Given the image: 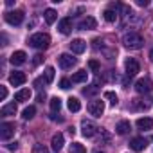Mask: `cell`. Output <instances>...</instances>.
<instances>
[{"label":"cell","instance_id":"7","mask_svg":"<svg viewBox=\"0 0 153 153\" xmlns=\"http://www.w3.org/2000/svg\"><path fill=\"white\" fill-rule=\"evenodd\" d=\"M58 65L61 68H72L76 65V58H72V54H59L58 56Z\"/></svg>","mask_w":153,"mask_h":153},{"label":"cell","instance_id":"28","mask_svg":"<svg viewBox=\"0 0 153 153\" xmlns=\"http://www.w3.org/2000/svg\"><path fill=\"white\" fill-rule=\"evenodd\" d=\"M70 153H87V149H85V146L79 144V142H72V146H70Z\"/></svg>","mask_w":153,"mask_h":153},{"label":"cell","instance_id":"17","mask_svg":"<svg viewBox=\"0 0 153 153\" xmlns=\"http://www.w3.org/2000/svg\"><path fill=\"white\" fill-rule=\"evenodd\" d=\"M88 79V72L87 70H78L76 74H72V83H85Z\"/></svg>","mask_w":153,"mask_h":153},{"label":"cell","instance_id":"42","mask_svg":"<svg viewBox=\"0 0 153 153\" xmlns=\"http://www.w3.org/2000/svg\"><path fill=\"white\" fill-rule=\"evenodd\" d=\"M94 153H105V151H99V149H96V151H94Z\"/></svg>","mask_w":153,"mask_h":153},{"label":"cell","instance_id":"6","mask_svg":"<svg viewBox=\"0 0 153 153\" xmlns=\"http://www.w3.org/2000/svg\"><path fill=\"white\" fill-rule=\"evenodd\" d=\"M15 135V123H2L0 124V137L4 140L11 139Z\"/></svg>","mask_w":153,"mask_h":153},{"label":"cell","instance_id":"29","mask_svg":"<svg viewBox=\"0 0 153 153\" xmlns=\"http://www.w3.org/2000/svg\"><path fill=\"white\" fill-rule=\"evenodd\" d=\"M105 97H106V99H108L114 106L119 103V97H117V94H115V92H110V90H108V92H105Z\"/></svg>","mask_w":153,"mask_h":153},{"label":"cell","instance_id":"38","mask_svg":"<svg viewBox=\"0 0 153 153\" xmlns=\"http://www.w3.org/2000/svg\"><path fill=\"white\" fill-rule=\"evenodd\" d=\"M149 2H148V0H137V6H140V7H146Z\"/></svg>","mask_w":153,"mask_h":153},{"label":"cell","instance_id":"18","mask_svg":"<svg viewBox=\"0 0 153 153\" xmlns=\"http://www.w3.org/2000/svg\"><path fill=\"white\" fill-rule=\"evenodd\" d=\"M96 25H97L96 18H94V16H87V18L79 24V29H83V31H87V29H96Z\"/></svg>","mask_w":153,"mask_h":153},{"label":"cell","instance_id":"22","mask_svg":"<svg viewBox=\"0 0 153 153\" xmlns=\"http://www.w3.org/2000/svg\"><path fill=\"white\" fill-rule=\"evenodd\" d=\"M29 97H31V90L29 88H22V90H18L15 94V99L16 101H27Z\"/></svg>","mask_w":153,"mask_h":153},{"label":"cell","instance_id":"26","mask_svg":"<svg viewBox=\"0 0 153 153\" xmlns=\"http://www.w3.org/2000/svg\"><path fill=\"white\" fill-rule=\"evenodd\" d=\"M131 108L133 110H148V105L142 99H133L131 101Z\"/></svg>","mask_w":153,"mask_h":153},{"label":"cell","instance_id":"1","mask_svg":"<svg viewBox=\"0 0 153 153\" xmlns=\"http://www.w3.org/2000/svg\"><path fill=\"white\" fill-rule=\"evenodd\" d=\"M29 45L34 47V49H38V51H45L51 45V36L45 34V33H36V34H33L29 38Z\"/></svg>","mask_w":153,"mask_h":153},{"label":"cell","instance_id":"31","mask_svg":"<svg viewBox=\"0 0 153 153\" xmlns=\"http://www.w3.org/2000/svg\"><path fill=\"white\" fill-rule=\"evenodd\" d=\"M33 153H49V149H47L43 144H36L34 149H33Z\"/></svg>","mask_w":153,"mask_h":153},{"label":"cell","instance_id":"40","mask_svg":"<svg viewBox=\"0 0 153 153\" xmlns=\"http://www.w3.org/2000/svg\"><path fill=\"white\" fill-rule=\"evenodd\" d=\"M68 133H70V135H74V133H76V128H74V126H70V128H68Z\"/></svg>","mask_w":153,"mask_h":153},{"label":"cell","instance_id":"4","mask_svg":"<svg viewBox=\"0 0 153 153\" xmlns=\"http://www.w3.org/2000/svg\"><path fill=\"white\" fill-rule=\"evenodd\" d=\"M88 112H90V115H94V117H101L103 115V112H105V103L103 101H99V99H94V101H90L88 103Z\"/></svg>","mask_w":153,"mask_h":153},{"label":"cell","instance_id":"8","mask_svg":"<svg viewBox=\"0 0 153 153\" xmlns=\"http://www.w3.org/2000/svg\"><path fill=\"white\" fill-rule=\"evenodd\" d=\"M135 90H137L139 94H148V92H151V90H153V83H151V79H148V78L139 79V81L135 83Z\"/></svg>","mask_w":153,"mask_h":153},{"label":"cell","instance_id":"27","mask_svg":"<svg viewBox=\"0 0 153 153\" xmlns=\"http://www.w3.org/2000/svg\"><path fill=\"white\" fill-rule=\"evenodd\" d=\"M34 114H36V108H34V106H27V108L24 110L22 117H24L25 121H29V119H33V117H34Z\"/></svg>","mask_w":153,"mask_h":153},{"label":"cell","instance_id":"33","mask_svg":"<svg viewBox=\"0 0 153 153\" xmlns=\"http://www.w3.org/2000/svg\"><path fill=\"white\" fill-rule=\"evenodd\" d=\"M88 67H90L94 72H99V63H97L96 59H90V61H88Z\"/></svg>","mask_w":153,"mask_h":153},{"label":"cell","instance_id":"30","mask_svg":"<svg viewBox=\"0 0 153 153\" xmlns=\"http://www.w3.org/2000/svg\"><path fill=\"white\" fill-rule=\"evenodd\" d=\"M52 79H54V68L52 67H47L45 68V83L49 85V83H52Z\"/></svg>","mask_w":153,"mask_h":153},{"label":"cell","instance_id":"34","mask_svg":"<svg viewBox=\"0 0 153 153\" xmlns=\"http://www.w3.org/2000/svg\"><path fill=\"white\" fill-rule=\"evenodd\" d=\"M70 83H72V81H68V79H61V81H59V87H61L63 90H67V88H70Z\"/></svg>","mask_w":153,"mask_h":153},{"label":"cell","instance_id":"37","mask_svg":"<svg viewBox=\"0 0 153 153\" xmlns=\"http://www.w3.org/2000/svg\"><path fill=\"white\" fill-rule=\"evenodd\" d=\"M16 148H18V142H9L7 144V149H11V151H15Z\"/></svg>","mask_w":153,"mask_h":153},{"label":"cell","instance_id":"19","mask_svg":"<svg viewBox=\"0 0 153 153\" xmlns=\"http://www.w3.org/2000/svg\"><path fill=\"white\" fill-rule=\"evenodd\" d=\"M67 106H68V110H70V112H79V110H81V103H79V99H78V97H68Z\"/></svg>","mask_w":153,"mask_h":153},{"label":"cell","instance_id":"3","mask_svg":"<svg viewBox=\"0 0 153 153\" xmlns=\"http://www.w3.org/2000/svg\"><path fill=\"white\" fill-rule=\"evenodd\" d=\"M4 18H6V22L11 24V25H20V24L24 22V11H20V9H16V11H7V13L4 15Z\"/></svg>","mask_w":153,"mask_h":153},{"label":"cell","instance_id":"14","mask_svg":"<svg viewBox=\"0 0 153 153\" xmlns=\"http://www.w3.org/2000/svg\"><path fill=\"white\" fill-rule=\"evenodd\" d=\"M63 142H65L63 133H59V131H58V133H54V135H52V142H51V144H52V149H54L56 153H58V151H61Z\"/></svg>","mask_w":153,"mask_h":153},{"label":"cell","instance_id":"21","mask_svg":"<svg viewBox=\"0 0 153 153\" xmlns=\"http://www.w3.org/2000/svg\"><path fill=\"white\" fill-rule=\"evenodd\" d=\"M15 114H16V105H15V103H9V105L2 106V110H0V115H4V117L15 115Z\"/></svg>","mask_w":153,"mask_h":153},{"label":"cell","instance_id":"5","mask_svg":"<svg viewBox=\"0 0 153 153\" xmlns=\"http://www.w3.org/2000/svg\"><path fill=\"white\" fill-rule=\"evenodd\" d=\"M124 67H126V76H128V78H133V76L140 70V65H139V61L135 58H128Z\"/></svg>","mask_w":153,"mask_h":153},{"label":"cell","instance_id":"13","mask_svg":"<svg viewBox=\"0 0 153 153\" xmlns=\"http://www.w3.org/2000/svg\"><path fill=\"white\" fill-rule=\"evenodd\" d=\"M58 31L61 33V34H68L70 31H72V18H61L59 20V24H58Z\"/></svg>","mask_w":153,"mask_h":153},{"label":"cell","instance_id":"11","mask_svg":"<svg viewBox=\"0 0 153 153\" xmlns=\"http://www.w3.org/2000/svg\"><path fill=\"white\" fill-rule=\"evenodd\" d=\"M25 79H27V76H25L24 72H13V74L9 76V83H11L13 87H20V85H24Z\"/></svg>","mask_w":153,"mask_h":153},{"label":"cell","instance_id":"39","mask_svg":"<svg viewBox=\"0 0 153 153\" xmlns=\"http://www.w3.org/2000/svg\"><path fill=\"white\" fill-rule=\"evenodd\" d=\"M36 99H38V101H42V103H43V99H45V92H40V94H38V97H36Z\"/></svg>","mask_w":153,"mask_h":153},{"label":"cell","instance_id":"16","mask_svg":"<svg viewBox=\"0 0 153 153\" xmlns=\"http://www.w3.org/2000/svg\"><path fill=\"white\" fill-rule=\"evenodd\" d=\"M137 128L139 130H151L153 128V119L151 117H140V119H137Z\"/></svg>","mask_w":153,"mask_h":153},{"label":"cell","instance_id":"12","mask_svg":"<svg viewBox=\"0 0 153 153\" xmlns=\"http://www.w3.org/2000/svg\"><path fill=\"white\" fill-rule=\"evenodd\" d=\"M85 49H87V42H83V40H79V38L70 42V51H72L74 54H83Z\"/></svg>","mask_w":153,"mask_h":153},{"label":"cell","instance_id":"10","mask_svg":"<svg viewBox=\"0 0 153 153\" xmlns=\"http://www.w3.org/2000/svg\"><path fill=\"white\" fill-rule=\"evenodd\" d=\"M81 130H83V135L85 137H94L96 135V131H97V126L94 124V123H90V121H83L81 123Z\"/></svg>","mask_w":153,"mask_h":153},{"label":"cell","instance_id":"15","mask_svg":"<svg viewBox=\"0 0 153 153\" xmlns=\"http://www.w3.org/2000/svg\"><path fill=\"white\" fill-rule=\"evenodd\" d=\"M25 58H27V54L24 51H16V52H13V56L9 58V61L13 65H22V63H25Z\"/></svg>","mask_w":153,"mask_h":153},{"label":"cell","instance_id":"20","mask_svg":"<svg viewBox=\"0 0 153 153\" xmlns=\"http://www.w3.org/2000/svg\"><path fill=\"white\" fill-rule=\"evenodd\" d=\"M130 130H131V124H130L128 121H121V123L115 126V131H117L119 135H126Z\"/></svg>","mask_w":153,"mask_h":153},{"label":"cell","instance_id":"32","mask_svg":"<svg viewBox=\"0 0 153 153\" xmlns=\"http://www.w3.org/2000/svg\"><path fill=\"white\" fill-rule=\"evenodd\" d=\"M96 92H97V87H96V85H92V87H88V88H85V90H83V94H85V96H94Z\"/></svg>","mask_w":153,"mask_h":153},{"label":"cell","instance_id":"41","mask_svg":"<svg viewBox=\"0 0 153 153\" xmlns=\"http://www.w3.org/2000/svg\"><path fill=\"white\" fill-rule=\"evenodd\" d=\"M149 59L153 61V47H151V51H149Z\"/></svg>","mask_w":153,"mask_h":153},{"label":"cell","instance_id":"36","mask_svg":"<svg viewBox=\"0 0 153 153\" xmlns=\"http://www.w3.org/2000/svg\"><path fill=\"white\" fill-rule=\"evenodd\" d=\"M42 61H43V56H42V54H36V56H34V59H33V65L36 67V65H40Z\"/></svg>","mask_w":153,"mask_h":153},{"label":"cell","instance_id":"25","mask_svg":"<svg viewBox=\"0 0 153 153\" xmlns=\"http://www.w3.org/2000/svg\"><path fill=\"white\" fill-rule=\"evenodd\" d=\"M51 110H52V114H56V112L61 110V99L59 97H52L51 99Z\"/></svg>","mask_w":153,"mask_h":153},{"label":"cell","instance_id":"2","mask_svg":"<svg viewBox=\"0 0 153 153\" xmlns=\"http://www.w3.org/2000/svg\"><path fill=\"white\" fill-rule=\"evenodd\" d=\"M123 43L128 49H140L142 43H144V40H142V36L139 33H128V34L123 36Z\"/></svg>","mask_w":153,"mask_h":153},{"label":"cell","instance_id":"35","mask_svg":"<svg viewBox=\"0 0 153 153\" xmlns=\"http://www.w3.org/2000/svg\"><path fill=\"white\" fill-rule=\"evenodd\" d=\"M6 97H7V88H6V87H2V85H0V99L4 101Z\"/></svg>","mask_w":153,"mask_h":153},{"label":"cell","instance_id":"23","mask_svg":"<svg viewBox=\"0 0 153 153\" xmlns=\"http://www.w3.org/2000/svg\"><path fill=\"white\" fill-rule=\"evenodd\" d=\"M43 16H45V22L51 25V24H54V22H56V18H58V13H56L54 9H45V15H43Z\"/></svg>","mask_w":153,"mask_h":153},{"label":"cell","instance_id":"24","mask_svg":"<svg viewBox=\"0 0 153 153\" xmlns=\"http://www.w3.org/2000/svg\"><path fill=\"white\" fill-rule=\"evenodd\" d=\"M103 15H105V20H106V22H110V24H114V22L117 20V13H115L114 9H106Z\"/></svg>","mask_w":153,"mask_h":153},{"label":"cell","instance_id":"9","mask_svg":"<svg viewBox=\"0 0 153 153\" xmlns=\"http://www.w3.org/2000/svg\"><path fill=\"white\" fill-rule=\"evenodd\" d=\"M148 142H149V139H144V137H135V139H131V140H130V148H131L133 151H142V149L148 146Z\"/></svg>","mask_w":153,"mask_h":153}]
</instances>
